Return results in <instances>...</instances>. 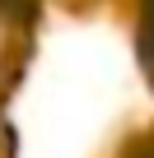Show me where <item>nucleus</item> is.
Instances as JSON below:
<instances>
[{
  "label": "nucleus",
  "mask_w": 154,
  "mask_h": 158,
  "mask_svg": "<svg viewBox=\"0 0 154 158\" xmlns=\"http://www.w3.org/2000/svg\"><path fill=\"white\" fill-rule=\"evenodd\" d=\"M140 60H145V74L154 79V0H145L140 5Z\"/></svg>",
  "instance_id": "1"
},
{
  "label": "nucleus",
  "mask_w": 154,
  "mask_h": 158,
  "mask_svg": "<svg viewBox=\"0 0 154 158\" xmlns=\"http://www.w3.org/2000/svg\"><path fill=\"white\" fill-rule=\"evenodd\" d=\"M126 158H154V135H149V139H140V144H135Z\"/></svg>",
  "instance_id": "2"
}]
</instances>
